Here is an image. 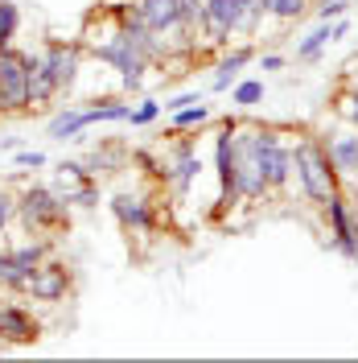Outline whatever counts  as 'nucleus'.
I'll use <instances>...</instances> for the list:
<instances>
[{"instance_id":"nucleus-1","label":"nucleus","mask_w":358,"mask_h":363,"mask_svg":"<svg viewBox=\"0 0 358 363\" xmlns=\"http://www.w3.org/2000/svg\"><path fill=\"white\" fill-rule=\"evenodd\" d=\"M70 211L74 206L54 190V182H25L17 190V223L25 235H45V240L67 235Z\"/></svg>"},{"instance_id":"nucleus-2","label":"nucleus","mask_w":358,"mask_h":363,"mask_svg":"<svg viewBox=\"0 0 358 363\" xmlns=\"http://www.w3.org/2000/svg\"><path fill=\"white\" fill-rule=\"evenodd\" d=\"M292 178L301 186L305 203H313V206H321L334 190H342V174H337L334 161H330V149L313 133H305L292 145Z\"/></svg>"},{"instance_id":"nucleus-3","label":"nucleus","mask_w":358,"mask_h":363,"mask_svg":"<svg viewBox=\"0 0 358 363\" xmlns=\"http://www.w3.org/2000/svg\"><path fill=\"white\" fill-rule=\"evenodd\" d=\"M260 0H202V38L210 45H231V38H255L264 21Z\"/></svg>"},{"instance_id":"nucleus-4","label":"nucleus","mask_w":358,"mask_h":363,"mask_svg":"<svg viewBox=\"0 0 358 363\" xmlns=\"http://www.w3.org/2000/svg\"><path fill=\"white\" fill-rule=\"evenodd\" d=\"M83 50H87L95 62H103L108 70H115V74H120V83H124V91H140V87H144V74L153 70V62H149V58H144V54H140V50H136L120 29H112L103 42H99V38H87Z\"/></svg>"},{"instance_id":"nucleus-5","label":"nucleus","mask_w":358,"mask_h":363,"mask_svg":"<svg viewBox=\"0 0 358 363\" xmlns=\"http://www.w3.org/2000/svg\"><path fill=\"white\" fill-rule=\"evenodd\" d=\"M50 252H54V240H45V235H29L21 244H0V289L13 297H25L33 269Z\"/></svg>"},{"instance_id":"nucleus-6","label":"nucleus","mask_w":358,"mask_h":363,"mask_svg":"<svg viewBox=\"0 0 358 363\" xmlns=\"http://www.w3.org/2000/svg\"><path fill=\"white\" fill-rule=\"evenodd\" d=\"M0 116H29V50H0Z\"/></svg>"},{"instance_id":"nucleus-7","label":"nucleus","mask_w":358,"mask_h":363,"mask_svg":"<svg viewBox=\"0 0 358 363\" xmlns=\"http://www.w3.org/2000/svg\"><path fill=\"white\" fill-rule=\"evenodd\" d=\"M70 294H74V269L62 256L50 252L42 264L33 269V277H29L25 301H33V306H62V301H70Z\"/></svg>"},{"instance_id":"nucleus-8","label":"nucleus","mask_w":358,"mask_h":363,"mask_svg":"<svg viewBox=\"0 0 358 363\" xmlns=\"http://www.w3.org/2000/svg\"><path fill=\"white\" fill-rule=\"evenodd\" d=\"M42 54V67L50 70V79H54V87H58V95L67 99V95H74V87H79V70H83V42H67V38H50V42L37 50Z\"/></svg>"},{"instance_id":"nucleus-9","label":"nucleus","mask_w":358,"mask_h":363,"mask_svg":"<svg viewBox=\"0 0 358 363\" xmlns=\"http://www.w3.org/2000/svg\"><path fill=\"white\" fill-rule=\"evenodd\" d=\"M321 211H325L330 248H334L342 260H358V211L350 206V199H346L342 190H334V194L321 203Z\"/></svg>"},{"instance_id":"nucleus-10","label":"nucleus","mask_w":358,"mask_h":363,"mask_svg":"<svg viewBox=\"0 0 358 363\" xmlns=\"http://www.w3.org/2000/svg\"><path fill=\"white\" fill-rule=\"evenodd\" d=\"M136 9H140L144 25L165 38L169 54H173V45H194V29L181 17V0H136Z\"/></svg>"},{"instance_id":"nucleus-11","label":"nucleus","mask_w":358,"mask_h":363,"mask_svg":"<svg viewBox=\"0 0 358 363\" xmlns=\"http://www.w3.org/2000/svg\"><path fill=\"white\" fill-rule=\"evenodd\" d=\"M108 206H112V219L120 223V231H128V235H153L157 231V211L149 203V194L115 190Z\"/></svg>"},{"instance_id":"nucleus-12","label":"nucleus","mask_w":358,"mask_h":363,"mask_svg":"<svg viewBox=\"0 0 358 363\" xmlns=\"http://www.w3.org/2000/svg\"><path fill=\"white\" fill-rule=\"evenodd\" d=\"M202 178V153L194 140H178L165 157V186L173 190V199L185 203V194L194 190V182Z\"/></svg>"},{"instance_id":"nucleus-13","label":"nucleus","mask_w":358,"mask_h":363,"mask_svg":"<svg viewBox=\"0 0 358 363\" xmlns=\"http://www.w3.org/2000/svg\"><path fill=\"white\" fill-rule=\"evenodd\" d=\"M42 318L25 301H0V342L4 347H33L42 339Z\"/></svg>"},{"instance_id":"nucleus-14","label":"nucleus","mask_w":358,"mask_h":363,"mask_svg":"<svg viewBox=\"0 0 358 363\" xmlns=\"http://www.w3.org/2000/svg\"><path fill=\"white\" fill-rule=\"evenodd\" d=\"M350 33V21L346 17H337V21H317L301 42H296V62H317L330 45L337 42V38H346Z\"/></svg>"},{"instance_id":"nucleus-15","label":"nucleus","mask_w":358,"mask_h":363,"mask_svg":"<svg viewBox=\"0 0 358 363\" xmlns=\"http://www.w3.org/2000/svg\"><path fill=\"white\" fill-rule=\"evenodd\" d=\"M255 62V45L243 42V45H231L223 58L214 62V74H210V91H231L239 79H243V67Z\"/></svg>"},{"instance_id":"nucleus-16","label":"nucleus","mask_w":358,"mask_h":363,"mask_svg":"<svg viewBox=\"0 0 358 363\" xmlns=\"http://www.w3.org/2000/svg\"><path fill=\"white\" fill-rule=\"evenodd\" d=\"M325 149H330V161L342 178H358V128H337V133H325Z\"/></svg>"},{"instance_id":"nucleus-17","label":"nucleus","mask_w":358,"mask_h":363,"mask_svg":"<svg viewBox=\"0 0 358 363\" xmlns=\"http://www.w3.org/2000/svg\"><path fill=\"white\" fill-rule=\"evenodd\" d=\"M91 128L87 120V104H62L58 112L50 116V124H45V136L50 140H79V136Z\"/></svg>"},{"instance_id":"nucleus-18","label":"nucleus","mask_w":358,"mask_h":363,"mask_svg":"<svg viewBox=\"0 0 358 363\" xmlns=\"http://www.w3.org/2000/svg\"><path fill=\"white\" fill-rule=\"evenodd\" d=\"M62 95L54 87V79H50V70L42 67V54H33L29 50V116L50 108V104H58Z\"/></svg>"},{"instance_id":"nucleus-19","label":"nucleus","mask_w":358,"mask_h":363,"mask_svg":"<svg viewBox=\"0 0 358 363\" xmlns=\"http://www.w3.org/2000/svg\"><path fill=\"white\" fill-rule=\"evenodd\" d=\"M202 124H210V104H206V99L169 112V133H190V128H202Z\"/></svg>"},{"instance_id":"nucleus-20","label":"nucleus","mask_w":358,"mask_h":363,"mask_svg":"<svg viewBox=\"0 0 358 363\" xmlns=\"http://www.w3.org/2000/svg\"><path fill=\"white\" fill-rule=\"evenodd\" d=\"M264 13L280 25H296L309 13V0H264Z\"/></svg>"},{"instance_id":"nucleus-21","label":"nucleus","mask_w":358,"mask_h":363,"mask_svg":"<svg viewBox=\"0 0 358 363\" xmlns=\"http://www.w3.org/2000/svg\"><path fill=\"white\" fill-rule=\"evenodd\" d=\"M21 33V4L17 0H0V50L17 42Z\"/></svg>"},{"instance_id":"nucleus-22","label":"nucleus","mask_w":358,"mask_h":363,"mask_svg":"<svg viewBox=\"0 0 358 363\" xmlns=\"http://www.w3.org/2000/svg\"><path fill=\"white\" fill-rule=\"evenodd\" d=\"M231 104H235V108H255V104H264V79H239V83L231 87Z\"/></svg>"},{"instance_id":"nucleus-23","label":"nucleus","mask_w":358,"mask_h":363,"mask_svg":"<svg viewBox=\"0 0 358 363\" xmlns=\"http://www.w3.org/2000/svg\"><path fill=\"white\" fill-rule=\"evenodd\" d=\"M70 206H83V211H95L99 206V178H83L79 186H70L67 194H62Z\"/></svg>"},{"instance_id":"nucleus-24","label":"nucleus","mask_w":358,"mask_h":363,"mask_svg":"<svg viewBox=\"0 0 358 363\" xmlns=\"http://www.w3.org/2000/svg\"><path fill=\"white\" fill-rule=\"evenodd\" d=\"M161 112H165V108H161V99H140V104L132 108V116H128V124H136V128H149Z\"/></svg>"},{"instance_id":"nucleus-25","label":"nucleus","mask_w":358,"mask_h":363,"mask_svg":"<svg viewBox=\"0 0 358 363\" xmlns=\"http://www.w3.org/2000/svg\"><path fill=\"white\" fill-rule=\"evenodd\" d=\"M13 223H17V194L13 190H0V235Z\"/></svg>"},{"instance_id":"nucleus-26","label":"nucleus","mask_w":358,"mask_h":363,"mask_svg":"<svg viewBox=\"0 0 358 363\" xmlns=\"http://www.w3.org/2000/svg\"><path fill=\"white\" fill-rule=\"evenodd\" d=\"M350 13V0H321L317 4V21H337Z\"/></svg>"},{"instance_id":"nucleus-27","label":"nucleus","mask_w":358,"mask_h":363,"mask_svg":"<svg viewBox=\"0 0 358 363\" xmlns=\"http://www.w3.org/2000/svg\"><path fill=\"white\" fill-rule=\"evenodd\" d=\"M17 165H21V169H45V165H50V157H45L42 149H17Z\"/></svg>"},{"instance_id":"nucleus-28","label":"nucleus","mask_w":358,"mask_h":363,"mask_svg":"<svg viewBox=\"0 0 358 363\" xmlns=\"http://www.w3.org/2000/svg\"><path fill=\"white\" fill-rule=\"evenodd\" d=\"M337 116L358 128V95H342V99H337Z\"/></svg>"},{"instance_id":"nucleus-29","label":"nucleus","mask_w":358,"mask_h":363,"mask_svg":"<svg viewBox=\"0 0 358 363\" xmlns=\"http://www.w3.org/2000/svg\"><path fill=\"white\" fill-rule=\"evenodd\" d=\"M198 99H202V91H181L173 99H165L161 108H165V112H178V108H190V104H198Z\"/></svg>"},{"instance_id":"nucleus-30","label":"nucleus","mask_w":358,"mask_h":363,"mask_svg":"<svg viewBox=\"0 0 358 363\" xmlns=\"http://www.w3.org/2000/svg\"><path fill=\"white\" fill-rule=\"evenodd\" d=\"M284 62H289V58H284V54H260V70H284Z\"/></svg>"},{"instance_id":"nucleus-31","label":"nucleus","mask_w":358,"mask_h":363,"mask_svg":"<svg viewBox=\"0 0 358 363\" xmlns=\"http://www.w3.org/2000/svg\"><path fill=\"white\" fill-rule=\"evenodd\" d=\"M21 149V136H0V153H17Z\"/></svg>"},{"instance_id":"nucleus-32","label":"nucleus","mask_w":358,"mask_h":363,"mask_svg":"<svg viewBox=\"0 0 358 363\" xmlns=\"http://www.w3.org/2000/svg\"><path fill=\"white\" fill-rule=\"evenodd\" d=\"M260 4H264V0H260Z\"/></svg>"},{"instance_id":"nucleus-33","label":"nucleus","mask_w":358,"mask_h":363,"mask_svg":"<svg viewBox=\"0 0 358 363\" xmlns=\"http://www.w3.org/2000/svg\"><path fill=\"white\" fill-rule=\"evenodd\" d=\"M0 347H4V342H0Z\"/></svg>"}]
</instances>
